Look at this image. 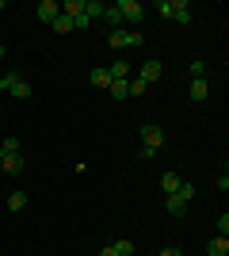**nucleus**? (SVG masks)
Returning a JSON list of instances; mask_svg holds the SVG:
<instances>
[{
  "mask_svg": "<svg viewBox=\"0 0 229 256\" xmlns=\"http://www.w3.org/2000/svg\"><path fill=\"white\" fill-rule=\"evenodd\" d=\"M0 88H4V92H11L15 100H27V96H31V84H27L19 73H4V76H0Z\"/></svg>",
  "mask_w": 229,
  "mask_h": 256,
  "instance_id": "nucleus-1",
  "label": "nucleus"
},
{
  "mask_svg": "<svg viewBox=\"0 0 229 256\" xmlns=\"http://www.w3.org/2000/svg\"><path fill=\"white\" fill-rule=\"evenodd\" d=\"M115 8H119V16H122V27H126V23H130V27H138V23H142V16H145V8L138 4V0H119Z\"/></svg>",
  "mask_w": 229,
  "mask_h": 256,
  "instance_id": "nucleus-2",
  "label": "nucleus"
},
{
  "mask_svg": "<svg viewBox=\"0 0 229 256\" xmlns=\"http://www.w3.org/2000/svg\"><path fill=\"white\" fill-rule=\"evenodd\" d=\"M145 38L138 31H130V27H119V31H111V46L115 50H126V46H142Z\"/></svg>",
  "mask_w": 229,
  "mask_h": 256,
  "instance_id": "nucleus-3",
  "label": "nucleus"
},
{
  "mask_svg": "<svg viewBox=\"0 0 229 256\" xmlns=\"http://www.w3.org/2000/svg\"><path fill=\"white\" fill-rule=\"evenodd\" d=\"M142 146H149V150H157V153H161L164 134H161V126H157V122H145V126H142Z\"/></svg>",
  "mask_w": 229,
  "mask_h": 256,
  "instance_id": "nucleus-4",
  "label": "nucleus"
},
{
  "mask_svg": "<svg viewBox=\"0 0 229 256\" xmlns=\"http://www.w3.org/2000/svg\"><path fill=\"white\" fill-rule=\"evenodd\" d=\"M138 80H145V84H157V80H161V62H157V58H149V62L142 65Z\"/></svg>",
  "mask_w": 229,
  "mask_h": 256,
  "instance_id": "nucleus-5",
  "label": "nucleus"
},
{
  "mask_svg": "<svg viewBox=\"0 0 229 256\" xmlns=\"http://www.w3.org/2000/svg\"><path fill=\"white\" fill-rule=\"evenodd\" d=\"M0 172L19 176V172H23V153H8V157H0Z\"/></svg>",
  "mask_w": 229,
  "mask_h": 256,
  "instance_id": "nucleus-6",
  "label": "nucleus"
},
{
  "mask_svg": "<svg viewBox=\"0 0 229 256\" xmlns=\"http://www.w3.org/2000/svg\"><path fill=\"white\" fill-rule=\"evenodd\" d=\"M57 16H61V4H54V0H42V4H38V20L42 23H54Z\"/></svg>",
  "mask_w": 229,
  "mask_h": 256,
  "instance_id": "nucleus-7",
  "label": "nucleus"
},
{
  "mask_svg": "<svg viewBox=\"0 0 229 256\" xmlns=\"http://www.w3.org/2000/svg\"><path fill=\"white\" fill-rule=\"evenodd\" d=\"M99 20L107 23L111 31H119V27H122V16H119V8H115V4H103V16H99Z\"/></svg>",
  "mask_w": 229,
  "mask_h": 256,
  "instance_id": "nucleus-8",
  "label": "nucleus"
},
{
  "mask_svg": "<svg viewBox=\"0 0 229 256\" xmlns=\"http://www.w3.org/2000/svg\"><path fill=\"white\" fill-rule=\"evenodd\" d=\"M180 184H184V180H180L176 172H164V176H161V192L164 195H176V192H180Z\"/></svg>",
  "mask_w": 229,
  "mask_h": 256,
  "instance_id": "nucleus-9",
  "label": "nucleus"
},
{
  "mask_svg": "<svg viewBox=\"0 0 229 256\" xmlns=\"http://www.w3.org/2000/svg\"><path fill=\"white\" fill-rule=\"evenodd\" d=\"M207 256H229V237H214L207 245Z\"/></svg>",
  "mask_w": 229,
  "mask_h": 256,
  "instance_id": "nucleus-10",
  "label": "nucleus"
},
{
  "mask_svg": "<svg viewBox=\"0 0 229 256\" xmlns=\"http://www.w3.org/2000/svg\"><path fill=\"white\" fill-rule=\"evenodd\" d=\"M88 80H92V88H111V73H107V69H92Z\"/></svg>",
  "mask_w": 229,
  "mask_h": 256,
  "instance_id": "nucleus-11",
  "label": "nucleus"
},
{
  "mask_svg": "<svg viewBox=\"0 0 229 256\" xmlns=\"http://www.w3.org/2000/svg\"><path fill=\"white\" fill-rule=\"evenodd\" d=\"M107 73H111V80H130V65H126V62H122V58H119V62L111 65Z\"/></svg>",
  "mask_w": 229,
  "mask_h": 256,
  "instance_id": "nucleus-12",
  "label": "nucleus"
},
{
  "mask_svg": "<svg viewBox=\"0 0 229 256\" xmlns=\"http://www.w3.org/2000/svg\"><path fill=\"white\" fill-rule=\"evenodd\" d=\"M164 210L172 214V218H180V214L187 210V203H184V199H180V195H168V203H164Z\"/></svg>",
  "mask_w": 229,
  "mask_h": 256,
  "instance_id": "nucleus-13",
  "label": "nucleus"
},
{
  "mask_svg": "<svg viewBox=\"0 0 229 256\" xmlns=\"http://www.w3.org/2000/svg\"><path fill=\"white\" fill-rule=\"evenodd\" d=\"M61 16H69V20H73V16H84V0H65V4H61Z\"/></svg>",
  "mask_w": 229,
  "mask_h": 256,
  "instance_id": "nucleus-14",
  "label": "nucleus"
},
{
  "mask_svg": "<svg viewBox=\"0 0 229 256\" xmlns=\"http://www.w3.org/2000/svg\"><path fill=\"white\" fill-rule=\"evenodd\" d=\"M176 23H191V4H184V0H176V12H172Z\"/></svg>",
  "mask_w": 229,
  "mask_h": 256,
  "instance_id": "nucleus-15",
  "label": "nucleus"
},
{
  "mask_svg": "<svg viewBox=\"0 0 229 256\" xmlns=\"http://www.w3.org/2000/svg\"><path fill=\"white\" fill-rule=\"evenodd\" d=\"M210 96V88H207V80H191V100L195 104H203V100Z\"/></svg>",
  "mask_w": 229,
  "mask_h": 256,
  "instance_id": "nucleus-16",
  "label": "nucleus"
},
{
  "mask_svg": "<svg viewBox=\"0 0 229 256\" xmlns=\"http://www.w3.org/2000/svg\"><path fill=\"white\" fill-rule=\"evenodd\" d=\"M84 16L88 20H99L103 16V0H84Z\"/></svg>",
  "mask_w": 229,
  "mask_h": 256,
  "instance_id": "nucleus-17",
  "label": "nucleus"
},
{
  "mask_svg": "<svg viewBox=\"0 0 229 256\" xmlns=\"http://www.w3.org/2000/svg\"><path fill=\"white\" fill-rule=\"evenodd\" d=\"M27 206V192H11L8 195V210H23Z\"/></svg>",
  "mask_w": 229,
  "mask_h": 256,
  "instance_id": "nucleus-18",
  "label": "nucleus"
},
{
  "mask_svg": "<svg viewBox=\"0 0 229 256\" xmlns=\"http://www.w3.org/2000/svg\"><path fill=\"white\" fill-rule=\"evenodd\" d=\"M50 27H54L57 34H69V31H73V20H69V16H57V20L50 23Z\"/></svg>",
  "mask_w": 229,
  "mask_h": 256,
  "instance_id": "nucleus-19",
  "label": "nucleus"
},
{
  "mask_svg": "<svg viewBox=\"0 0 229 256\" xmlns=\"http://www.w3.org/2000/svg\"><path fill=\"white\" fill-rule=\"evenodd\" d=\"M107 92H111L115 100H126V96H130V92H126V80H111V88H107Z\"/></svg>",
  "mask_w": 229,
  "mask_h": 256,
  "instance_id": "nucleus-20",
  "label": "nucleus"
},
{
  "mask_svg": "<svg viewBox=\"0 0 229 256\" xmlns=\"http://www.w3.org/2000/svg\"><path fill=\"white\" fill-rule=\"evenodd\" d=\"M8 153H19V138H4L0 142V157H8Z\"/></svg>",
  "mask_w": 229,
  "mask_h": 256,
  "instance_id": "nucleus-21",
  "label": "nucleus"
},
{
  "mask_svg": "<svg viewBox=\"0 0 229 256\" xmlns=\"http://www.w3.org/2000/svg\"><path fill=\"white\" fill-rule=\"evenodd\" d=\"M111 248H115V252H119V256H134V245H130V241H115V245H111Z\"/></svg>",
  "mask_w": 229,
  "mask_h": 256,
  "instance_id": "nucleus-22",
  "label": "nucleus"
},
{
  "mask_svg": "<svg viewBox=\"0 0 229 256\" xmlns=\"http://www.w3.org/2000/svg\"><path fill=\"white\" fill-rule=\"evenodd\" d=\"M157 8H161V16H168V20H172V12H176V0H157Z\"/></svg>",
  "mask_w": 229,
  "mask_h": 256,
  "instance_id": "nucleus-23",
  "label": "nucleus"
},
{
  "mask_svg": "<svg viewBox=\"0 0 229 256\" xmlns=\"http://www.w3.org/2000/svg\"><path fill=\"white\" fill-rule=\"evenodd\" d=\"M203 76H207V65H203V62H191V80H203Z\"/></svg>",
  "mask_w": 229,
  "mask_h": 256,
  "instance_id": "nucleus-24",
  "label": "nucleus"
},
{
  "mask_svg": "<svg viewBox=\"0 0 229 256\" xmlns=\"http://www.w3.org/2000/svg\"><path fill=\"white\" fill-rule=\"evenodd\" d=\"M176 195H180L184 203H191V195H195V188H191V184H180V192H176Z\"/></svg>",
  "mask_w": 229,
  "mask_h": 256,
  "instance_id": "nucleus-25",
  "label": "nucleus"
},
{
  "mask_svg": "<svg viewBox=\"0 0 229 256\" xmlns=\"http://www.w3.org/2000/svg\"><path fill=\"white\" fill-rule=\"evenodd\" d=\"M229 234V214L222 210V218H218V237H226Z\"/></svg>",
  "mask_w": 229,
  "mask_h": 256,
  "instance_id": "nucleus-26",
  "label": "nucleus"
},
{
  "mask_svg": "<svg viewBox=\"0 0 229 256\" xmlns=\"http://www.w3.org/2000/svg\"><path fill=\"white\" fill-rule=\"evenodd\" d=\"M88 23H92V20H88V16H73V31H84Z\"/></svg>",
  "mask_w": 229,
  "mask_h": 256,
  "instance_id": "nucleus-27",
  "label": "nucleus"
},
{
  "mask_svg": "<svg viewBox=\"0 0 229 256\" xmlns=\"http://www.w3.org/2000/svg\"><path fill=\"white\" fill-rule=\"evenodd\" d=\"M161 256H184L180 248H161Z\"/></svg>",
  "mask_w": 229,
  "mask_h": 256,
  "instance_id": "nucleus-28",
  "label": "nucleus"
},
{
  "mask_svg": "<svg viewBox=\"0 0 229 256\" xmlns=\"http://www.w3.org/2000/svg\"><path fill=\"white\" fill-rule=\"evenodd\" d=\"M99 256H119V252H115V248H103V252H99Z\"/></svg>",
  "mask_w": 229,
  "mask_h": 256,
  "instance_id": "nucleus-29",
  "label": "nucleus"
},
{
  "mask_svg": "<svg viewBox=\"0 0 229 256\" xmlns=\"http://www.w3.org/2000/svg\"><path fill=\"white\" fill-rule=\"evenodd\" d=\"M4 58H8V50H4V46H0V62H4Z\"/></svg>",
  "mask_w": 229,
  "mask_h": 256,
  "instance_id": "nucleus-30",
  "label": "nucleus"
},
{
  "mask_svg": "<svg viewBox=\"0 0 229 256\" xmlns=\"http://www.w3.org/2000/svg\"><path fill=\"white\" fill-rule=\"evenodd\" d=\"M0 8H4V0H0Z\"/></svg>",
  "mask_w": 229,
  "mask_h": 256,
  "instance_id": "nucleus-31",
  "label": "nucleus"
}]
</instances>
